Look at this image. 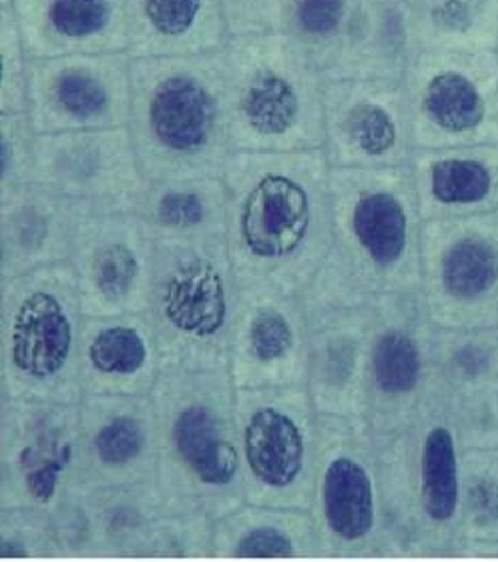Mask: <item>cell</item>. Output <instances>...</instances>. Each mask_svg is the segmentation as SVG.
Segmentation results:
<instances>
[{"label":"cell","instance_id":"6da1fadb","mask_svg":"<svg viewBox=\"0 0 498 562\" xmlns=\"http://www.w3.org/2000/svg\"><path fill=\"white\" fill-rule=\"evenodd\" d=\"M330 178L324 150L231 153L227 246L242 293L304 297L332 246Z\"/></svg>","mask_w":498,"mask_h":562},{"label":"cell","instance_id":"7a4b0ae2","mask_svg":"<svg viewBox=\"0 0 498 562\" xmlns=\"http://www.w3.org/2000/svg\"><path fill=\"white\" fill-rule=\"evenodd\" d=\"M330 187L333 240L304 293L308 315L419 291L423 218L409 165L332 167Z\"/></svg>","mask_w":498,"mask_h":562},{"label":"cell","instance_id":"3957f363","mask_svg":"<svg viewBox=\"0 0 498 562\" xmlns=\"http://www.w3.org/2000/svg\"><path fill=\"white\" fill-rule=\"evenodd\" d=\"M126 128L148 182L220 178L234 153L223 52L133 58Z\"/></svg>","mask_w":498,"mask_h":562},{"label":"cell","instance_id":"277c9868","mask_svg":"<svg viewBox=\"0 0 498 562\" xmlns=\"http://www.w3.org/2000/svg\"><path fill=\"white\" fill-rule=\"evenodd\" d=\"M229 368H163L150 394L159 426V485L167 509L218 520L245 505Z\"/></svg>","mask_w":498,"mask_h":562},{"label":"cell","instance_id":"5b68a950","mask_svg":"<svg viewBox=\"0 0 498 562\" xmlns=\"http://www.w3.org/2000/svg\"><path fill=\"white\" fill-rule=\"evenodd\" d=\"M83 319L80 284L71 261L2 279V398L80 404Z\"/></svg>","mask_w":498,"mask_h":562},{"label":"cell","instance_id":"8992f818","mask_svg":"<svg viewBox=\"0 0 498 562\" xmlns=\"http://www.w3.org/2000/svg\"><path fill=\"white\" fill-rule=\"evenodd\" d=\"M220 52L234 153L324 150L328 80L285 33L231 37Z\"/></svg>","mask_w":498,"mask_h":562},{"label":"cell","instance_id":"52a82bcc","mask_svg":"<svg viewBox=\"0 0 498 562\" xmlns=\"http://www.w3.org/2000/svg\"><path fill=\"white\" fill-rule=\"evenodd\" d=\"M157 261L148 315L163 368H227L240 302L227 229L155 232Z\"/></svg>","mask_w":498,"mask_h":562},{"label":"cell","instance_id":"ba28073f","mask_svg":"<svg viewBox=\"0 0 498 562\" xmlns=\"http://www.w3.org/2000/svg\"><path fill=\"white\" fill-rule=\"evenodd\" d=\"M387 526L398 557H454L462 447L439 392L403 432L376 442Z\"/></svg>","mask_w":498,"mask_h":562},{"label":"cell","instance_id":"9c48e42d","mask_svg":"<svg viewBox=\"0 0 498 562\" xmlns=\"http://www.w3.org/2000/svg\"><path fill=\"white\" fill-rule=\"evenodd\" d=\"M245 501L310 512L315 501L321 413L306 385L236 392Z\"/></svg>","mask_w":498,"mask_h":562},{"label":"cell","instance_id":"30bf717a","mask_svg":"<svg viewBox=\"0 0 498 562\" xmlns=\"http://www.w3.org/2000/svg\"><path fill=\"white\" fill-rule=\"evenodd\" d=\"M310 514L319 532L321 559L398 557L383 507L378 447L366 424L321 415Z\"/></svg>","mask_w":498,"mask_h":562},{"label":"cell","instance_id":"8fae6325","mask_svg":"<svg viewBox=\"0 0 498 562\" xmlns=\"http://www.w3.org/2000/svg\"><path fill=\"white\" fill-rule=\"evenodd\" d=\"M374 319L366 363L362 424L383 442L409 428L437 392L432 322L421 289L383 295Z\"/></svg>","mask_w":498,"mask_h":562},{"label":"cell","instance_id":"7c38bea8","mask_svg":"<svg viewBox=\"0 0 498 562\" xmlns=\"http://www.w3.org/2000/svg\"><path fill=\"white\" fill-rule=\"evenodd\" d=\"M403 86L416 148L498 144L497 49H419Z\"/></svg>","mask_w":498,"mask_h":562},{"label":"cell","instance_id":"4fadbf2b","mask_svg":"<svg viewBox=\"0 0 498 562\" xmlns=\"http://www.w3.org/2000/svg\"><path fill=\"white\" fill-rule=\"evenodd\" d=\"M80 487V404H0V509L54 516Z\"/></svg>","mask_w":498,"mask_h":562},{"label":"cell","instance_id":"5bb4252c","mask_svg":"<svg viewBox=\"0 0 498 562\" xmlns=\"http://www.w3.org/2000/svg\"><path fill=\"white\" fill-rule=\"evenodd\" d=\"M421 293L441 329L498 325V212L423 221Z\"/></svg>","mask_w":498,"mask_h":562},{"label":"cell","instance_id":"9a60e30c","mask_svg":"<svg viewBox=\"0 0 498 562\" xmlns=\"http://www.w3.org/2000/svg\"><path fill=\"white\" fill-rule=\"evenodd\" d=\"M86 317L148 313L157 238L139 212L88 214L69 257Z\"/></svg>","mask_w":498,"mask_h":562},{"label":"cell","instance_id":"2e32d148","mask_svg":"<svg viewBox=\"0 0 498 562\" xmlns=\"http://www.w3.org/2000/svg\"><path fill=\"white\" fill-rule=\"evenodd\" d=\"M128 52L31 60L29 119L39 135L126 128L131 121Z\"/></svg>","mask_w":498,"mask_h":562},{"label":"cell","instance_id":"e0dca14e","mask_svg":"<svg viewBox=\"0 0 498 562\" xmlns=\"http://www.w3.org/2000/svg\"><path fill=\"white\" fill-rule=\"evenodd\" d=\"M33 182L90 214L139 212L148 184L128 128L39 135Z\"/></svg>","mask_w":498,"mask_h":562},{"label":"cell","instance_id":"ac0fdd59","mask_svg":"<svg viewBox=\"0 0 498 562\" xmlns=\"http://www.w3.org/2000/svg\"><path fill=\"white\" fill-rule=\"evenodd\" d=\"M324 126L332 167H405L416 150L403 81H326Z\"/></svg>","mask_w":498,"mask_h":562},{"label":"cell","instance_id":"d6986e66","mask_svg":"<svg viewBox=\"0 0 498 562\" xmlns=\"http://www.w3.org/2000/svg\"><path fill=\"white\" fill-rule=\"evenodd\" d=\"M310 315L302 295L240 293L229 334L236 390L306 385Z\"/></svg>","mask_w":498,"mask_h":562},{"label":"cell","instance_id":"ffe728a7","mask_svg":"<svg viewBox=\"0 0 498 562\" xmlns=\"http://www.w3.org/2000/svg\"><path fill=\"white\" fill-rule=\"evenodd\" d=\"M159 482V426L150 396H83L80 487Z\"/></svg>","mask_w":498,"mask_h":562},{"label":"cell","instance_id":"44dd1931","mask_svg":"<svg viewBox=\"0 0 498 562\" xmlns=\"http://www.w3.org/2000/svg\"><path fill=\"white\" fill-rule=\"evenodd\" d=\"M373 319V306L310 315L306 387L321 415L362 422Z\"/></svg>","mask_w":498,"mask_h":562},{"label":"cell","instance_id":"7402d4cb","mask_svg":"<svg viewBox=\"0 0 498 562\" xmlns=\"http://www.w3.org/2000/svg\"><path fill=\"white\" fill-rule=\"evenodd\" d=\"M80 360L83 396H150L163 370L152 317H86Z\"/></svg>","mask_w":498,"mask_h":562},{"label":"cell","instance_id":"603a6c76","mask_svg":"<svg viewBox=\"0 0 498 562\" xmlns=\"http://www.w3.org/2000/svg\"><path fill=\"white\" fill-rule=\"evenodd\" d=\"M88 214L78 201L35 182L0 195V277L69 261Z\"/></svg>","mask_w":498,"mask_h":562},{"label":"cell","instance_id":"cb8c5ba5","mask_svg":"<svg viewBox=\"0 0 498 562\" xmlns=\"http://www.w3.org/2000/svg\"><path fill=\"white\" fill-rule=\"evenodd\" d=\"M31 60L128 52V0H13Z\"/></svg>","mask_w":498,"mask_h":562},{"label":"cell","instance_id":"d4e9b609","mask_svg":"<svg viewBox=\"0 0 498 562\" xmlns=\"http://www.w3.org/2000/svg\"><path fill=\"white\" fill-rule=\"evenodd\" d=\"M409 169L423 221L498 212V144L416 148Z\"/></svg>","mask_w":498,"mask_h":562},{"label":"cell","instance_id":"484cf974","mask_svg":"<svg viewBox=\"0 0 498 562\" xmlns=\"http://www.w3.org/2000/svg\"><path fill=\"white\" fill-rule=\"evenodd\" d=\"M419 49L411 0H360L351 40L330 80L403 81Z\"/></svg>","mask_w":498,"mask_h":562},{"label":"cell","instance_id":"4316f807","mask_svg":"<svg viewBox=\"0 0 498 562\" xmlns=\"http://www.w3.org/2000/svg\"><path fill=\"white\" fill-rule=\"evenodd\" d=\"M133 58L218 52L229 31L223 0H128Z\"/></svg>","mask_w":498,"mask_h":562},{"label":"cell","instance_id":"83f0119b","mask_svg":"<svg viewBox=\"0 0 498 562\" xmlns=\"http://www.w3.org/2000/svg\"><path fill=\"white\" fill-rule=\"evenodd\" d=\"M86 526V559H133L150 524L167 514L159 482L73 492Z\"/></svg>","mask_w":498,"mask_h":562},{"label":"cell","instance_id":"f1b7e54d","mask_svg":"<svg viewBox=\"0 0 498 562\" xmlns=\"http://www.w3.org/2000/svg\"><path fill=\"white\" fill-rule=\"evenodd\" d=\"M212 559H321L310 512L245 503L214 520Z\"/></svg>","mask_w":498,"mask_h":562},{"label":"cell","instance_id":"f546056e","mask_svg":"<svg viewBox=\"0 0 498 562\" xmlns=\"http://www.w3.org/2000/svg\"><path fill=\"white\" fill-rule=\"evenodd\" d=\"M139 214L152 232L227 229V193L220 178L148 182Z\"/></svg>","mask_w":498,"mask_h":562},{"label":"cell","instance_id":"4dcf8cb0","mask_svg":"<svg viewBox=\"0 0 498 562\" xmlns=\"http://www.w3.org/2000/svg\"><path fill=\"white\" fill-rule=\"evenodd\" d=\"M434 379L443 396L498 390V325L441 329L434 342Z\"/></svg>","mask_w":498,"mask_h":562},{"label":"cell","instance_id":"1f68e13d","mask_svg":"<svg viewBox=\"0 0 498 562\" xmlns=\"http://www.w3.org/2000/svg\"><path fill=\"white\" fill-rule=\"evenodd\" d=\"M421 49H497L498 0H411Z\"/></svg>","mask_w":498,"mask_h":562},{"label":"cell","instance_id":"d6a6232c","mask_svg":"<svg viewBox=\"0 0 498 562\" xmlns=\"http://www.w3.org/2000/svg\"><path fill=\"white\" fill-rule=\"evenodd\" d=\"M360 0H290L283 33L332 78L351 40Z\"/></svg>","mask_w":498,"mask_h":562},{"label":"cell","instance_id":"836d02e7","mask_svg":"<svg viewBox=\"0 0 498 562\" xmlns=\"http://www.w3.org/2000/svg\"><path fill=\"white\" fill-rule=\"evenodd\" d=\"M460 541L498 543V449L462 451Z\"/></svg>","mask_w":498,"mask_h":562},{"label":"cell","instance_id":"e575fe53","mask_svg":"<svg viewBox=\"0 0 498 562\" xmlns=\"http://www.w3.org/2000/svg\"><path fill=\"white\" fill-rule=\"evenodd\" d=\"M214 518L167 512L142 537L133 559H212Z\"/></svg>","mask_w":498,"mask_h":562},{"label":"cell","instance_id":"d590c367","mask_svg":"<svg viewBox=\"0 0 498 562\" xmlns=\"http://www.w3.org/2000/svg\"><path fill=\"white\" fill-rule=\"evenodd\" d=\"M60 559L54 518L37 509H0V561Z\"/></svg>","mask_w":498,"mask_h":562},{"label":"cell","instance_id":"8d00e7d4","mask_svg":"<svg viewBox=\"0 0 498 562\" xmlns=\"http://www.w3.org/2000/svg\"><path fill=\"white\" fill-rule=\"evenodd\" d=\"M31 56L13 7H0V114H26Z\"/></svg>","mask_w":498,"mask_h":562},{"label":"cell","instance_id":"74e56055","mask_svg":"<svg viewBox=\"0 0 498 562\" xmlns=\"http://www.w3.org/2000/svg\"><path fill=\"white\" fill-rule=\"evenodd\" d=\"M37 139L29 114H0V195L33 182Z\"/></svg>","mask_w":498,"mask_h":562},{"label":"cell","instance_id":"f35d334b","mask_svg":"<svg viewBox=\"0 0 498 562\" xmlns=\"http://www.w3.org/2000/svg\"><path fill=\"white\" fill-rule=\"evenodd\" d=\"M443 401L456 426L462 451L498 449V390L454 398L443 396Z\"/></svg>","mask_w":498,"mask_h":562},{"label":"cell","instance_id":"ab89813d","mask_svg":"<svg viewBox=\"0 0 498 562\" xmlns=\"http://www.w3.org/2000/svg\"><path fill=\"white\" fill-rule=\"evenodd\" d=\"M290 0H223L229 37L283 33Z\"/></svg>","mask_w":498,"mask_h":562},{"label":"cell","instance_id":"60d3db41","mask_svg":"<svg viewBox=\"0 0 498 562\" xmlns=\"http://www.w3.org/2000/svg\"><path fill=\"white\" fill-rule=\"evenodd\" d=\"M0 7H13V0H0Z\"/></svg>","mask_w":498,"mask_h":562},{"label":"cell","instance_id":"b9f144b4","mask_svg":"<svg viewBox=\"0 0 498 562\" xmlns=\"http://www.w3.org/2000/svg\"><path fill=\"white\" fill-rule=\"evenodd\" d=\"M497 52H498V43H497Z\"/></svg>","mask_w":498,"mask_h":562}]
</instances>
